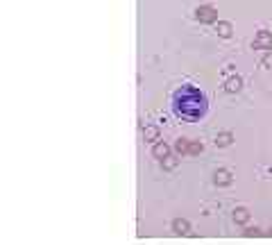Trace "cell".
I'll return each mask as SVG.
<instances>
[{
	"label": "cell",
	"instance_id": "obj_3",
	"mask_svg": "<svg viewBox=\"0 0 272 245\" xmlns=\"http://www.w3.org/2000/svg\"><path fill=\"white\" fill-rule=\"evenodd\" d=\"M252 46H254V50H272V32H268V30H259Z\"/></svg>",
	"mask_w": 272,
	"mask_h": 245
},
{
	"label": "cell",
	"instance_id": "obj_12",
	"mask_svg": "<svg viewBox=\"0 0 272 245\" xmlns=\"http://www.w3.org/2000/svg\"><path fill=\"white\" fill-rule=\"evenodd\" d=\"M204 145L202 141H191V150H188V157H197V154H202Z\"/></svg>",
	"mask_w": 272,
	"mask_h": 245
},
{
	"label": "cell",
	"instance_id": "obj_1",
	"mask_svg": "<svg viewBox=\"0 0 272 245\" xmlns=\"http://www.w3.org/2000/svg\"><path fill=\"white\" fill-rule=\"evenodd\" d=\"M207 109L209 100L197 86L184 84L172 93V112L182 121H191V123L200 121V118L207 116Z\"/></svg>",
	"mask_w": 272,
	"mask_h": 245
},
{
	"label": "cell",
	"instance_id": "obj_2",
	"mask_svg": "<svg viewBox=\"0 0 272 245\" xmlns=\"http://www.w3.org/2000/svg\"><path fill=\"white\" fill-rule=\"evenodd\" d=\"M195 18L200 23H218V9L213 5H202L195 9Z\"/></svg>",
	"mask_w": 272,
	"mask_h": 245
},
{
	"label": "cell",
	"instance_id": "obj_13",
	"mask_svg": "<svg viewBox=\"0 0 272 245\" xmlns=\"http://www.w3.org/2000/svg\"><path fill=\"white\" fill-rule=\"evenodd\" d=\"M247 218H250V213H247V209H243V207H238V209L234 211V220L236 222H247Z\"/></svg>",
	"mask_w": 272,
	"mask_h": 245
},
{
	"label": "cell",
	"instance_id": "obj_7",
	"mask_svg": "<svg viewBox=\"0 0 272 245\" xmlns=\"http://www.w3.org/2000/svg\"><path fill=\"white\" fill-rule=\"evenodd\" d=\"M240 88H243V80H240L238 75L227 77V82H224V91H227V93H238Z\"/></svg>",
	"mask_w": 272,
	"mask_h": 245
},
{
	"label": "cell",
	"instance_id": "obj_14",
	"mask_svg": "<svg viewBox=\"0 0 272 245\" xmlns=\"http://www.w3.org/2000/svg\"><path fill=\"white\" fill-rule=\"evenodd\" d=\"M172 227H175L177 234H186L188 232V222L186 220H175V222H172Z\"/></svg>",
	"mask_w": 272,
	"mask_h": 245
},
{
	"label": "cell",
	"instance_id": "obj_10",
	"mask_svg": "<svg viewBox=\"0 0 272 245\" xmlns=\"http://www.w3.org/2000/svg\"><path fill=\"white\" fill-rule=\"evenodd\" d=\"M232 141H234L232 132H222V134H218V137H216V145H218V148H227V145H232Z\"/></svg>",
	"mask_w": 272,
	"mask_h": 245
},
{
	"label": "cell",
	"instance_id": "obj_16",
	"mask_svg": "<svg viewBox=\"0 0 272 245\" xmlns=\"http://www.w3.org/2000/svg\"><path fill=\"white\" fill-rule=\"evenodd\" d=\"M270 232H272V229H270Z\"/></svg>",
	"mask_w": 272,
	"mask_h": 245
},
{
	"label": "cell",
	"instance_id": "obj_5",
	"mask_svg": "<svg viewBox=\"0 0 272 245\" xmlns=\"http://www.w3.org/2000/svg\"><path fill=\"white\" fill-rule=\"evenodd\" d=\"M216 32L220 39H229V36L234 34V25L229 23V20H218L216 23Z\"/></svg>",
	"mask_w": 272,
	"mask_h": 245
},
{
	"label": "cell",
	"instance_id": "obj_9",
	"mask_svg": "<svg viewBox=\"0 0 272 245\" xmlns=\"http://www.w3.org/2000/svg\"><path fill=\"white\" fill-rule=\"evenodd\" d=\"M188 150H191V139H177L175 143V152L182 154V157H186Z\"/></svg>",
	"mask_w": 272,
	"mask_h": 245
},
{
	"label": "cell",
	"instance_id": "obj_8",
	"mask_svg": "<svg viewBox=\"0 0 272 245\" xmlns=\"http://www.w3.org/2000/svg\"><path fill=\"white\" fill-rule=\"evenodd\" d=\"M143 139L148 141V143H159V127H156V125H145Z\"/></svg>",
	"mask_w": 272,
	"mask_h": 245
},
{
	"label": "cell",
	"instance_id": "obj_4",
	"mask_svg": "<svg viewBox=\"0 0 272 245\" xmlns=\"http://www.w3.org/2000/svg\"><path fill=\"white\" fill-rule=\"evenodd\" d=\"M170 145L168 143H164V141H159V143H154L152 145V157L154 159H159V161H164L166 157H170Z\"/></svg>",
	"mask_w": 272,
	"mask_h": 245
},
{
	"label": "cell",
	"instance_id": "obj_6",
	"mask_svg": "<svg viewBox=\"0 0 272 245\" xmlns=\"http://www.w3.org/2000/svg\"><path fill=\"white\" fill-rule=\"evenodd\" d=\"M213 182H216L218 186H229L232 184V173L224 168H218L216 173H213Z\"/></svg>",
	"mask_w": 272,
	"mask_h": 245
},
{
	"label": "cell",
	"instance_id": "obj_11",
	"mask_svg": "<svg viewBox=\"0 0 272 245\" xmlns=\"http://www.w3.org/2000/svg\"><path fill=\"white\" fill-rule=\"evenodd\" d=\"M177 164H179V159L172 157V154H170V157H166L164 161H161V168H164V170H175V168H177Z\"/></svg>",
	"mask_w": 272,
	"mask_h": 245
},
{
	"label": "cell",
	"instance_id": "obj_15",
	"mask_svg": "<svg viewBox=\"0 0 272 245\" xmlns=\"http://www.w3.org/2000/svg\"><path fill=\"white\" fill-rule=\"evenodd\" d=\"M263 66L272 71V50H268V53H265V57H263Z\"/></svg>",
	"mask_w": 272,
	"mask_h": 245
}]
</instances>
